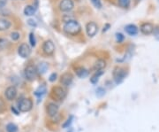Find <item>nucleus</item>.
<instances>
[{
	"label": "nucleus",
	"mask_w": 159,
	"mask_h": 132,
	"mask_svg": "<svg viewBox=\"0 0 159 132\" xmlns=\"http://www.w3.org/2000/svg\"><path fill=\"white\" fill-rule=\"evenodd\" d=\"M81 30V26L77 21L71 20L64 25V31L65 33L70 35H77Z\"/></svg>",
	"instance_id": "1"
},
{
	"label": "nucleus",
	"mask_w": 159,
	"mask_h": 132,
	"mask_svg": "<svg viewBox=\"0 0 159 132\" xmlns=\"http://www.w3.org/2000/svg\"><path fill=\"white\" fill-rule=\"evenodd\" d=\"M33 102L30 98H24L21 99L19 103V109L20 112H29L32 109Z\"/></svg>",
	"instance_id": "5"
},
{
	"label": "nucleus",
	"mask_w": 159,
	"mask_h": 132,
	"mask_svg": "<svg viewBox=\"0 0 159 132\" xmlns=\"http://www.w3.org/2000/svg\"><path fill=\"white\" fill-rule=\"evenodd\" d=\"M124 40H125L124 35L121 34V33H116V41L118 43H122Z\"/></svg>",
	"instance_id": "26"
},
{
	"label": "nucleus",
	"mask_w": 159,
	"mask_h": 132,
	"mask_svg": "<svg viewBox=\"0 0 159 132\" xmlns=\"http://www.w3.org/2000/svg\"><path fill=\"white\" fill-rule=\"evenodd\" d=\"M119 6L122 8H128L130 6L131 0H118Z\"/></svg>",
	"instance_id": "22"
},
{
	"label": "nucleus",
	"mask_w": 159,
	"mask_h": 132,
	"mask_svg": "<svg viewBox=\"0 0 159 132\" xmlns=\"http://www.w3.org/2000/svg\"><path fill=\"white\" fill-rule=\"evenodd\" d=\"M125 75H126V71H125V68H123L121 67H117L114 68L113 78L116 82V83H120L125 79Z\"/></svg>",
	"instance_id": "3"
},
{
	"label": "nucleus",
	"mask_w": 159,
	"mask_h": 132,
	"mask_svg": "<svg viewBox=\"0 0 159 132\" xmlns=\"http://www.w3.org/2000/svg\"><path fill=\"white\" fill-rule=\"evenodd\" d=\"M66 96V91L62 87H54L51 91V97L55 100H63Z\"/></svg>",
	"instance_id": "2"
},
{
	"label": "nucleus",
	"mask_w": 159,
	"mask_h": 132,
	"mask_svg": "<svg viewBox=\"0 0 159 132\" xmlns=\"http://www.w3.org/2000/svg\"><path fill=\"white\" fill-rule=\"evenodd\" d=\"M37 68L33 66V65H29L28 66L26 69H25V75H26V78L29 81H34L36 78V75H37Z\"/></svg>",
	"instance_id": "4"
},
{
	"label": "nucleus",
	"mask_w": 159,
	"mask_h": 132,
	"mask_svg": "<svg viewBox=\"0 0 159 132\" xmlns=\"http://www.w3.org/2000/svg\"><path fill=\"white\" fill-rule=\"evenodd\" d=\"M20 33H18V32H12L11 34V39L13 41H17L20 39Z\"/></svg>",
	"instance_id": "28"
},
{
	"label": "nucleus",
	"mask_w": 159,
	"mask_h": 132,
	"mask_svg": "<svg viewBox=\"0 0 159 132\" xmlns=\"http://www.w3.org/2000/svg\"><path fill=\"white\" fill-rule=\"evenodd\" d=\"M6 130H7V132H18V128L15 124L9 123L6 126Z\"/></svg>",
	"instance_id": "23"
},
{
	"label": "nucleus",
	"mask_w": 159,
	"mask_h": 132,
	"mask_svg": "<svg viewBox=\"0 0 159 132\" xmlns=\"http://www.w3.org/2000/svg\"><path fill=\"white\" fill-rule=\"evenodd\" d=\"M11 111H13V112H14V114H15V115H19V112H18L17 110L15 109V108H14V107H13V106H11Z\"/></svg>",
	"instance_id": "35"
},
{
	"label": "nucleus",
	"mask_w": 159,
	"mask_h": 132,
	"mask_svg": "<svg viewBox=\"0 0 159 132\" xmlns=\"http://www.w3.org/2000/svg\"><path fill=\"white\" fill-rule=\"evenodd\" d=\"M73 80H74V76L71 73H65L61 76L60 82L62 83V85L67 87L69 85H71V83L73 82Z\"/></svg>",
	"instance_id": "11"
},
{
	"label": "nucleus",
	"mask_w": 159,
	"mask_h": 132,
	"mask_svg": "<svg viewBox=\"0 0 159 132\" xmlns=\"http://www.w3.org/2000/svg\"><path fill=\"white\" fill-rule=\"evenodd\" d=\"M110 27H111V25H110V24H105V26L103 27V29H102V32H103V33H104V32H106Z\"/></svg>",
	"instance_id": "33"
},
{
	"label": "nucleus",
	"mask_w": 159,
	"mask_h": 132,
	"mask_svg": "<svg viewBox=\"0 0 159 132\" xmlns=\"http://www.w3.org/2000/svg\"><path fill=\"white\" fill-rule=\"evenodd\" d=\"M10 27H11V22L8 20L0 18V31L7 30V29H9Z\"/></svg>",
	"instance_id": "15"
},
{
	"label": "nucleus",
	"mask_w": 159,
	"mask_h": 132,
	"mask_svg": "<svg viewBox=\"0 0 159 132\" xmlns=\"http://www.w3.org/2000/svg\"><path fill=\"white\" fill-rule=\"evenodd\" d=\"M57 74L56 73H52L51 75H50V77H49V81L51 82H55V81L57 80Z\"/></svg>",
	"instance_id": "29"
},
{
	"label": "nucleus",
	"mask_w": 159,
	"mask_h": 132,
	"mask_svg": "<svg viewBox=\"0 0 159 132\" xmlns=\"http://www.w3.org/2000/svg\"><path fill=\"white\" fill-rule=\"evenodd\" d=\"M18 53L23 59H27L31 54V48L28 44H21L18 48Z\"/></svg>",
	"instance_id": "6"
},
{
	"label": "nucleus",
	"mask_w": 159,
	"mask_h": 132,
	"mask_svg": "<svg viewBox=\"0 0 159 132\" xmlns=\"http://www.w3.org/2000/svg\"><path fill=\"white\" fill-rule=\"evenodd\" d=\"M72 119H73V117L71 116V117H70V119H68V120H67L66 123H65V124H64V127H65V128H66V127L68 126L69 124L71 123V121H72Z\"/></svg>",
	"instance_id": "34"
},
{
	"label": "nucleus",
	"mask_w": 159,
	"mask_h": 132,
	"mask_svg": "<svg viewBox=\"0 0 159 132\" xmlns=\"http://www.w3.org/2000/svg\"><path fill=\"white\" fill-rule=\"evenodd\" d=\"M6 99L8 100H13L17 96V90L14 86H10L6 89V92H5Z\"/></svg>",
	"instance_id": "12"
},
{
	"label": "nucleus",
	"mask_w": 159,
	"mask_h": 132,
	"mask_svg": "<svg viewBox=\"0 0 159 132\" xmlns=\"http://www.w3.org/2000/svg\"><path fill=\"white\" fill-rule=\"evenodd\" d=\"M28 23H29V25L32 26V27H36V22L33 19H29V21H28Z\"/></svg>",
	"instance_id": "32"
},
{
	"label": "nucleus",
	"mask_w": 159,
	"mask_h": 132,
	"mask_svg": "<svg viewBox=\"0 0 159 132\" xmlns=\"http://www.w3.org/2000/svg\"><path fill=\"white\" fill-rule=\"evenodd\" d=\"M93 6H95L97 9H100L102 7V3H101V0H91Z\"/></svg>",
	"instance_id": "27"
},
{
	"label": "nucleus",
	"mask_w": 159,
	"mask_h": 132,
	"mask_svg": "<svg viewBox=\"0 0 159 132\" xmlns=\"http://www.w3.org/2000/svg\"><path fill=\"white\" fill-rule=\"evenodd\" d=\"M125 31L129 35H136L138 34V28L134 24H128L125 27Z\"/></svg>",
	"instance_id": "13"
},
{
	"label": "nucleus",
	"mask_w": 159,
	"mask_h": 132,
	"mask_svg": "<svg viewBox=\"0 0 159 132\" xmlns=\"http://www.w3.org/2000/svg\"><path fill=\"white\" fill-rule=\"evenodd\" d=\"M35 10H36V7L33 6H27L24 8V14L26 16H32L35 12Z\"/></svg>",
	"instance_id": "16"
},
{
	"label": "nucleus",
	"mask_w": 159,
	"mask_h": 132,
	"mask_svg": "<svg viewBox=\"0 0 159 132\" xmlns=\"http://www.w3.org/2000/svg\"><path fill=\"white\" fill-rule=\"evenodd\" d=\"M29 43L32 47H34L36 45V39H35V36H34V33H30L29 34Z\"/></svg>",
	"instance_id": "25"
},
{
	"label": "nucleus",
	"mask_w": 159,
	"mask_h": 132,
	"mask_svg": "<svg viewBox=\"0 0 159 132\" xmlns=\"http://www.w3.org/2000/svg\"><path fill=\"white\" fill-rule=\"evenodd\" d=\"M6 108V106H5V102L3 101V99L0 98V113H2Z\"/></svg>",
	"instance_id": "30"
},
{
	"label": "nucleus",
	"mask_w": 159,
	"mask_h": 132,
	"mask_svg": "<svg viewBox=\"0 0 159 132\" xmlns=\"http://www.w3.org/2000/svg\"><path fill=\"white\" fill-rule=\"evenodd\" d=\"M76 75L79 76L80 78H85L86 76L89 75V71L84 68H76Z\"/></svg>",
	"instance_id": "17"
},
{
	"label": "nucleus",
	"mask_w": 159,
	"mask_h": 132,
	"mask_svg": "<svg viewBox=\"0 0 159 132\" xmlns=\"http://www.w3.org/2000/svg\"><path fill=\"white\" fill-rule=\"evenodd\" d=\"M46 92V87L44 86V85H42V86H40L36 91H35V92H34V95L35 96H37L38 97V98H42L44 94H45Z\"/></svg>",
	"instance_id": "21"
},
{
	"label": "nucleus",
	"mask_w": 159,
	"mask_h": 132,
	"mask_svg": "<svg viewBox=\"0 0 159 132\" xmlns=\"http://www.w3.org/2000/svg\"><path fill=\"white\" fill-rule=\"evenodd\" d=\"M43 52L46 55H52L55 52V45L51 40H46L43 45Z\"/></svg>",
	"instance_id": "8"
},
{
	"label": "nucleus",
	"mask_w": 159,
	"mask_h": 132,
	"mask_svg": "<svg viewBox=\"0 0 159 132\" xmlns=\"http://www.w3.org/2000/svg\"><path fill=\"white\" fill-rule=\"evenodd\" d=\"M98 31V26L96 22L90 21L86 25V32L89 37H93L97 35Z\"/></svg>",
	"instance_id": "7"
},
{
	"label": "nucleus",
	"mask_w": 159,
	"mask_h": 132,
	"mask_svg": "<svg viewBox=\"0 0 159 132\" xmlns=\"http://www.w3.org/2000/svg\"><path fill=\"white\" fill-rule=\"evenodd\" d=\"M154 25L152 23L150 22H144L142 23L141 25V32H142L143 35H151L154 32Z\"/></svg>",
	"instance_id": "10"
},
{
	"label": "nucleus",
	"mask_w": 159,
	"mask_h": 132,
	"mask_svg": "<svg viewBox=\"0 0 159 132\" xmlns=\"http://www.w3.org/2000/svg\"><path fill=\"white\" fill-rule=\"evenodd\" d=\"M106 66V62L103 60V59H98L96 64H95V67L94 68L96 71H98V70H102V69L105 68Z\"/></svg>",
	"instance_id": "18"
},
{
	"label": "nucleus",
	"mask_w": 159,
	"mask_h": 132,
	"mask_svg": "<svg viewBox=\"0 0 159 132\" xmlns=\"http://www.w3.org/2000/svg\"><path fill=\"white\" fill-rule=\"evenodd\" d=\"M57 111H58V106L55 103H50L48 105V107H47V112H48V115L53 117L57 114Z\"/></svg>",
	"instance_id": "14"
},
{
	"label": "nucleus",
	"mask_w": 159,
	"mask_h": 132,
	"mask_svg": "<svg viewBox=\"0 0 159 132\" xmlns=\"http://www.w3.org/2000/svg\"><path fill=\"white\" fill-rule=\"evenodd\" d=\"M103 74V71L102 70H98L95 73V75H93V76L90 78V82L93 84H96L97 83V82L99 80V77Z\"/></svg>",
	"instance_id": "19"
},
{
	"label": "nucleus",
	"mask_w": 159,
	"mask_h": 132,
	"mask_svg": "<svg viewBox=\"0 0 159 132\" xmlns=\"http://www.w3.org/2000/svg\"><path fill=\"white\" fill-rule=\"evenodd\" d=\"M74 4L73 0H61L59 4V9L62 12H70L73 10Z\"/></svg>",
	"instance_id": "9"
},
{
	"label": "nucleus",
	"mask_w": 159,
	"mask_h": 132,
	"mask_svg": "<svg viewBox=\"0 0 159 132\" xmlns=\"http://www.w3.org/2000/svg\"><path fill=\"white\" fill-rule=\"evenodd\" d=\"M9 44V42L6 40V39H4V38H0V51H3L5 50V48L7 47Z\"/></svg>",
	"instance_id": "24"
},
{
	"label": "nucleus",
	"mask_w": 159,
	"mask_h": 132,
	"mask_svg": "<svg viewBox=\"0 0 159 132\" xmlns=\"http://www.w3.org/2000/svg\"><path fill=\"white\" fill-rule=\"evenodd\" d=\"M104 93H105V91H104L102 88H98V89H97V96H102Z\"/></svg>",
	"instance_id": "31"
},
{
	"label": "nucleus",
	"mask_w": 159,
	"mask_h": 132,
	"mask_svg": "<svg viewBox=\"0 0 159 132\" xmlns=\"http://www.w3.org/2000/svg\"><path fill=\"white\" fill-rule=\"evenodd\" d=\"M48 64L46 63V62H42V63H40L38 65V67H37V71H38V73L41 74V75H43V74H44L46 73V71L48 70Z\"/></svg>",
	"instance_id": "20"
}]
</instances>
